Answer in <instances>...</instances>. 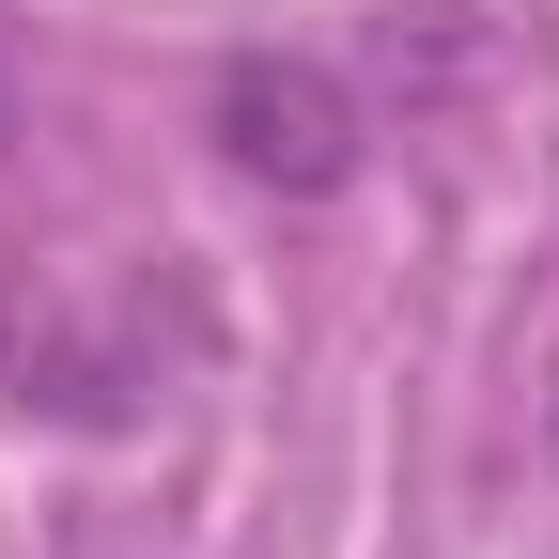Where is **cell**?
I'll list each match as a JSON object with an SVG mask.
<instances>
[{"mask_svg": "<svg viewBox=\"0 0 559 559\" xmlns=\"http://www.w3.org/2000/svg\"><path fill=\"white\" fill-rule=\"evenodd\" d=\"M544 466H559V373H544Z\"/></svg>", "mask_w": 559, "mask_h": 559, "instance_id": "2", "label": "cell"}, {"mask_svg": "<svg viewBox=\"0 0 559 559\" xmlns=\"http://www.w3.org/2000/svg\"><path fill=\"white\" fill-rule=\"evenodd\" d=\"M218 156L249 187H280V202H326L342 171H358V94H342L326 62L249 47V62H218Z\"/></svg>", "mask_w": 559, "mask_h": 559, "instance_id": "1", "label": "cell"}]
</instances>
